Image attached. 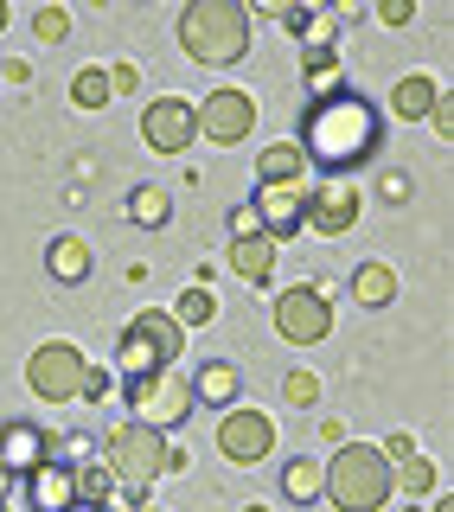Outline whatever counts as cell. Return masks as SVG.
I'll return each mask as SVG.
<instances>
[{
  "label": "cell",
  "instance_id": "4316f807",
  "mask_svg": "<svg viewBox=\"0 0 454 512\" xmlns=\"http://www.w3.org/2000/svg\"><path fill=\"white\" fill-rule=\"evenodd\" d=\"M391 487H403L416 506H423V493H435V461H423V455L397 461V468H391Z\"/></svg>",
  "mask_w": 454,
  "mask_h": 512
},
{
  "label": "cell",
  "instance_id": "277c9868",
  "mask_svg": "<svg viewBox=\"0 0 454 512\" xmlns=\"http://www.w3.org/2000/svg\"><path fill=\"white\" fill-rule=\"evenodd\" d=\"M173 359H186V333L167 308H141L128 327L116 333V378L135 384V378H154V372H173Z\"/></svg>",
  "mask_w": 454,
  "mask_h": 512
},
{
  "label": "cell",
  "instance_id": "1f68e13d",
  "mask_svg": "<svg viewBox=\"0 0 454 512\" xmlns=\"http://www.w3.org/2000/svg\"><path fill=\"white\" fill-rule=\"evenodd\" d=\"M128 90H141V71L135 64H116V71H109V96H128Z\"/></svg>",
  "mask_w": 454,
  "mask_h": 512
},
{
  "label": "cell",
  "instance_id": "f546056e",
  "mask_svg": "<svg viewBox=\"0 0 454 512\" xmlns=\"http://www.w3.org/2000/svg\"><path fill=\"white\" fill-rule=\"evenodd\" d=\"M282 397H288L295 410H314V404H320V378H314V372H288V378H282Z\"/></svg>",
  "mask_w": 454,
  "mask_h": 512
},
{
  "label": "cell",
  "instance_id": "74e56055",
  "mask_svg": "<svg viewBox=\"0 0 454 512\" xmlns=\"http://www.w3.org/2000/svg\"><path fill=\"white\" fill-rule=\"evenodd\" d=\"M64 512H116V506H84V500H77V506H64Z\"/></svg>",
  "mask_w": 454,
  "mask_h": 512
},
{
  "label": "cell",
  "instance_id": "836d02e7",
  "mask_svg": "<svg viewBox=\"0 0 454 512\" xmlns=\"http://www.w3.org/2000/svg\"><path fill=\"white\" fill-rule=\"evenodd\" d=\"M77 397H90V404H96V397H109V372H103V365H90V372H84V391H77Z\"/></svg>",
  "mask_w": 454,
  "mask_h": 512
},
{
  "label": "cell",
  "instance_id": "7c38bea8",
  "mask_svg": "<svg viewBox=\"0 0 454 512\" xmlns=\"http://www.w3.org/2000/svg\"><path fill=\"white\" fill-rule=\"evenodd\" d=\"M218 455L237 461V468L269 461V455H275V423H269V410H224V416H218Z\"/></svg>",
  "mask_w": 454,
  "mask_h": 512
},
{
  "label": "cell",
  "instance_id": "d590c367",
  "mask_svg": "<svg viewBox=\"0 0 454 512\" xmlns=\"http://www.w3.org/2000/svg\"><path fill=\"white\" fill-rule=\"evenodd\" d=\"M429 122H435V135H448V128H454V109H448V96H435V109H429Z\"/></svg>",
  "mask_w": 454,
  "mask_h": 512
},
{
  "label": "cell",
  "instance_id": "6da1fadb",
  "mask_svg": "<svg viewBox=\"0 0 454 512\" xmlns=\"http://www.w3.org/2000/svg\"><path fill=\"white\" fill-rule=\"evenodd\" d=\"M301 160L320 180H352L384 154V109L359 90H320L301 109Z\"/></svg>",
  "mask_w": 454,
  "mask_h": 512
},
{
  "label": "cell",
  "instance_id": "ab89813d",
  "mask_svg": "<svg viewBox=\"0 0 454 512\" xmlns=\"http://www.w3.org/2000/svg\"><path fill=\"white\" fill-rule=\"evenodd\" d=\"M429 512H454V500H435V506H429Z\"/></svg>",
  "mask_w": 454,
  "mask_h": 512
},
{
  "label": "cell",
  "instance_id": "3957f363",
  "mask_svg": "<svg viewBox=\"0 0 454 512\" xmlns=\"http://www.w3.org/2000/svg\"><path fill=\"white\" fill-rule=\"evenodd\" d=\"M320 468H327L320 493H327L339 512H378V506L397 493V487H391V461H384L371 442H339L333 455L320 461Z\"/></svg>",
  "mask_w": 454,
  "mask_h": 512
},
{
  "label": "cell",
  "instance_id": "2e32d148",
  "mask_svg": "<svg viewBox=\"0 0 454 512\" xmlns=\"http://www.w3.org/2000/svg\"><path fill=\"white\" fill-rule=\"evenodd\" d=\"M192 384V410L199 404H218V410H237V391H243V372L231 359H205L199 365V378H186Z\"/></svg>",
  "mask_w": 454,
  "mask_h": 512
},
{
  "label": "cell",
  "instance_id": "b9f144b4",
  "mask_svg": "<svg viewBox=\"0 0 454 512\" xmlns=\"http://www.w3.org/2000/svg\"><path fill=\"white\" fill-rule=\"evenodd\" d=\"M243 512H269V506H243Z\"/></svg>",
  "mask_w": 454,
  "mask_h": 512
},
{
  "label": "cell",
  "instance_id": "ba28073f",
  "mask_svg": "<svg viewBox=\"0 0 454 512\" xmlns=\"http://www.w3.org/2000/svg\"><path fill=\"white\" fill-rule=\"evenodd\" d=\"M275 333H282L288 346H320L333 333V301L320 295L314 282H295V288H282L275 295Z\"/></svg>",
  "mask_w": 454,
  "mask_h": 512
},
{
  "label": "cell",
  "instance_id": "60d3db41",
  "mask_svg": "<svg viewBox=\"0 0 454 512\" xmlns=\"http://www.w3.org/2000/svg\"><path fill=\"white\" fill-rule=\"evenodd\" d=\"M7 487H13V480H7V474H0V500H7Z\"/></svg>",
  "mask_w": 454,
  "mask_h": 512
},
{
  "label": "cell",
  "instance_id": "4fadbf2b",
  "mask_svg": "<svg viewBox=\"0 0 454 512\" xmlns=\"http://www.w3.org/2000/svg\"><path fill=\"white\" fill-rule=\"evenodd\" d=\"M141 141H148L154 154H186L192 141H199V116H192L186 96H160V103L141 109Z\"/></svg>",
  "mask_w": 454,
  "mask_h": 512
},
{
  "label": "cell",
  "instance_id": "8992f818",
  "mask_svg": "<svg viewBox=\"0 0 454 512\" xmlns=\"http://www.w3.org/2000/svg\"><path fill=\"white\" fill-rule=\"evenodd\" d=\"M122 404L135 410V423H148V429H180L186 416H192V384L180 372H154V378H135V384H122Z\"/></svg>",
  "mask_w": 454,
  "mask_h": 512
},
{
  "label": "cell",
  "instance_id": "cb8c5ba5",
  "mask_svg": "<svg viewBox=\"0 0 454 512\" xmlns=\"http://www.w3.org/2000/svg\"><path fill=\"white\" fill-rule=\"evenodd\" d=\"M128 218H135L141 231H167V218H173L167 186H135V192H128Z\"/></svg>",
  "mask_w": 454,
  "mask_h": 512
},
{
  "label": "cell",
  "instance_id": "d6a6232c",
  "mask_svg": "<svg viewBox=\"0 0 454 512\" xmlns=\"http://www.w3.org/2000/svg\"><path fill=\"white\" fill-rule=\"evenodd\" d=\"M378 20H384V26H410V20H416V7H410V0H384Z\"/></svg>",
  "mask_w": 454,
  "mask_h": 512
},
{
  "label": "cell",
  "instance_id": "44dd1931",
  "mask_svg": "<svg viewBox=\"0 0 454 512\" xmlns=\"http://www.w3.org/2000/svg\"><path fill=\"white\" fill-rule=\"evenodd\" d=\"M45 269H52L58 282H84L90 276V244L84 237H52V244H45Z\"/></svg>",
  "mask_w": 454,
  "mask_h": 512
},
{
  "label": "cell",
  "instance_id": "ffe728a7",
  "mask_svg": "<svg viewBox=\"0 0 454 512\" xmlns=\"http://www.w3.org/2000/svg\"><path fill=\"white\" fill-rule=\"evenodd\" d=\"M352 301H359V308H391L397 301V269L391 263H359L352 269Z\"/></svg>",
  "mask_w": 454,
  "mask_h": 512
},
{
  "label": "cell",
  "instance_id": "9a60e30c",
  "mask_svg": "<svg viewBox=\"0 0 454 512\" xmlns=\"http://www.w3.org/2000/svg\"><path fill=\"white\" fill-rule=\"evenodd\" d=\"M20 500H26V512H64V506H77L71 461H45V468H32L20 480Z\"/></svg>",
  "mask_w": 454,
  "mask_h": 512
},
{
  "label": "cell",
  "instance_id": "83f0119b",
  "mask_svg": "<svg viewBox=\"0 0 454 512\" xmlns=\"http://www.w3.org/2000/svg\"><path fill=\"white\" fill-rule=\"evenodd\" d=\"M71 103H77V109H109V71L84 64V71L71 77Z\"/></svg>",
  "mask_w": 454,
  "mask_h": 512
},
{
  "label": "cell",
  "instance_id": "7402d4cb",
  "mask_svg": "<svg viewBox=\"0 0 454 512\" xmlns=\"http://www.w3.org/2000/svg\"><path fill=\"white\" fill-rule=\"evenodd\" d=\"M288 32L307 45V52H333V13H314V7H282Z\"/></svg>",
  "mask_w": 454,
  "mask_h": 512
},
{
  "label": "cell",
  "instance_id": "7bdbcfd3",
  "mask_svg": "<svg viewBox=\"0 0 454 512\" xmlns=\"http://www.w3.org/2000/svg\"><path fill=\"white\" fill-rule=\"evenodd\" d=\"M0 512H13V506H7V500H0Z\"/></svg>",
  "mask_w": 454,
  "mask_h": 512
},
{
  "label": "cell",
  "instance_id": "603a6c76",
  "mask_svg": "<svg viewBox=\"0 0 454 512\" xmlns=\"http://www.w3.org/2000/svg\"><path fill=\"white\" fill-rule=\"evenodd\" d=\"M435 90L429 77H403V84L391 90V116H403V122H429V109H435Z\"/></svg>",
  "mask_w": 454,
  "mask_h": 512
},
{
  "label": "cell",
  "instance_id": "5bb4252c",
  "mask_svg": "<svg viewBox=\"0 0 454 512\" xmlns=\"http://www.w3.org/2000/svg\"><path fill=\"white\" fill-rule=\"evenodd\" d=\"M301 192L307 186H256L250 212H256V231H263L269 244H282V237L301 231Z\"/></svg>",
  "mask_w": 454,
  "mask_h": 512
},
{
  "label": "cell",
  "instance_id": "484cf974",
  "mask_svg": "<svg viewBox=\"0 0 454 512\" xmlns=\"http://www.w3.org/2000/svg\"><path fill=\"white\" fill-rule=\"evenodd\" d=\"M173 320H180V333L186 327H212V320H218V295H212V288H186V295H180V308H173Z\"/></svg>",
  "mask_w": 454,
  "mask_h": 512
},
{
  "label": "cell",
  "instance_id": "d4e9b609",
  "mask_svg": "<svg viewBox=\"0 0 454 512\" xmlns=\"http://www.w3.org/2000/svg\"><path fill=\"white\" fill-rule=\"evenodd\" d=\"M71 487L84 506H109V493H116V474L103 468V461H71Z\"/></svg>",
  "mask_w": 454,
  "mask_h": 512
},
{
  "label": "cell",
  "instance_id": "ac0fdd59",
  "mask_svg": "<svg viewBox=\"0 0 454 512\" xmlns=\"http://www.w3.org/2000/svg\"><path fill=\"white\" fill-rule=\"evenodd\" d=\"M275 263H282V244H269L263 231H256V237H231V269L243 282H269Z\"/></svg>",
  "mask_w": 454,
  "mask_h": 512
},
{
  "label": "cell",
  "instance_id": "52a82bcc",
  "mask_svg": "<svg viewBox=\"0 0 454 512\" xmlns=\"http://www.w3.org/2000/svg\"><path fill=\"white\" fill-rule=\"evenodd\" d=\"M84 372H90V359L71 340H45L26 359V384H32V397H39V404H71V397L84 391Z\"/></svg>",
  "mask_w": 454,
  "mask_h": 512
},
{
  "label": "cell",
  "instance_id": "f1b7e54d",
  "mask_svg": "<svg viewBox=\"0 0 454 512\" xmlns=\"http://www.w3.org/2000/svg\"><path fill=\"white\" fill-rule=\"evenodd\" d=\"M32 39H39V45L71 39V13H64V7H39V13H32Z\"/></svg>",
  "mask_w": 454,
  "mask_h": 512
},
{
  "label": "cell",
  "instance_id": "e0dca14e",
  "mask_svg": "<svg viewBox=\"0 0 454 512\" xmlns=\"http://www.w3.org/2000/svg\"><path fill=\"white\" fill-rule=\"evenodd\" d=\"M301 180H307V160L295 141H269L256 154V186H301Z\"/></svg>",
  "mask_w": 454,
  "mask_h": 512
},
{
  "label": "cell",
  "instance_id": "5b68a950",
  "mask_svg": "<svg viewBox=\"0 0 454 512\" xmlns=\"http://www.w3.org/2000/svg\"><path fill=\"white\" fill-rule=\"evenodd\" d=\"M103 468L122 480V487H154L160 474L173 468V448H167V436L160 429H148V423H116L103 436Z\"/></svg>",
  "mask_w": 454,
  "mask_h": 512
},
{
  "label": "cell",
  "instance_id": "e575fe53",
  "mask_svg": "<svg viewBox=\"0 0 454 512\" xmlns=\"http://www.w3.org/2000/svg\"><path fill=\"white\" fill-rule=\"evenodd\" d=\"M378 455H384V461H391V468H397V461H410V455H416V442H410V436H391V442L378 448Z\"/></svg>",
  "mask_w": 454,
  "mask_h": 512
},
{
  "label": "cell",
  "instance_id": "8d00e7d4",
  "mask_svg": "<svg viewBox=\"0 0 454 512\" xmlns=\"http://www.w3.org/2000/svg\"><path fill=\"white\" fill-rule=\"evenodd\" d=\"M231 231L237 237H256V212H250V205H237V212H231Z\"/></svg>",
  "mask_w": 454,
  "mask_h": 512
},
{
  "label": "cell",
  "instance_id": "30bf717a",
  "mask_svg": "<svg viewBox=\"0 0 454 512\" xmlns=\"http://www.w3.org/2000/svg\"><path fill=\"white\" fill-rule=\"evenodd\" d=\"M365 212V192L352 180H320L301 192V231H320V237H346Z\"/></svg>",
  "mask_w": 454,
  "mask_h": 512
},
{
  "label": "cell",
  "instance_id": "4dcf8cb0",
  "mask_svg": "<svg viewBox=\"0 0 454 512\" xmlns=\"http://www.w3.org/2000/svg\"><path fill=\"white\" fill-rule=\"evenodd\" d=\"M307 84H327V90H339V52H307Z\"/></svg>",
  "mask_w": 454,
  "mask_h": 512
},
{
  "label": "cell",
  "instance_id": "9c48e42d",
  "mask_svg": "<svg viewBox=\"0 0 454 512\" xmlns=\"http://www.w3.org/2000/svg\"><path fill=\"white\" fill-rule=\"evenodd\" d=\"M192 116H199V135H205V141H218V148H237V141L256 135V96L218 84L212 96H199V103H192Z\"/></svg>",
  "mask_w": 454,
  "mask_h": 512
},
{
  "label": "cell",
  "instance_id": "f35d334b",
  "mask_svg": "<svg viewBox=\"0 0 454 512\" xmlns=\"http://www.w3.org/2000/svg\"><path fill=\"white\" fill-rule=\"evenodd\" d=\"M7 20H13V13H7V0H0V32H7Z\"/></svg>",
  "mask_w": 454,
  "mask_h": 512
},
{
  "label": "cell",
  "instance_id": "d6986e66",
  "mask_svg": "<svg viewBox=\"0 0 454 512\" xmlns=\"http://www.w3.org/2000/svg\"><path fill=\"white\" fill-rule=\"evenodd\" d=\"M320 480H327L320 455H295V461H282V500H288V506H314V500H320Z\"/></svg>",
  "mask_w": 454,
  "mask_h": 512
},
{
  "label": "cell",
  "instance_id": "8fae6325",
  "mask_svg": "<svg viewBox=\"0 0 454 512\" xmlns=\"http://www.w3.org/2000/svg\"><path fill=\"white\" fill-rule=\"evenodd\" d=\"M45 461H58V436L45 423H32V416H7V423H0V474L26 480L32 468H45Z\"/></svg>",
  "mask_w": 454,
  "mask_h": 512
},
{
  "label": "cell",
  "instance_id": "7a4b0ae2",
  "mask_svg": "<svg viewBox=\"0 0 454 512\" xmlns=\"http://www.w3.org/2000/svg\"><path fill=\"white\" fill-rule=\"evenodd\" d=\"M180 52L192 64H237L250 52V13H243V0H192L180 13Z\"/></svg>",
  "mask_w": 454,
  "mask_h": 512
}]
</instances>
